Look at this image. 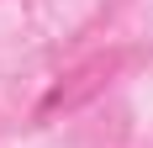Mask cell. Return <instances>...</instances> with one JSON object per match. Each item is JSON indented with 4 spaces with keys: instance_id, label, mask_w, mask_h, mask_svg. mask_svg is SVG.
<instances>
[{
    "instance_id": "cell-1",
    "label": "cell",
    "mask_w": 153,
    "mask_h": 148,
    "mask_svg": "<svg viewBox=\"0 0 153 148\" xmlns=\"http://www.w3.org/2000/svg\"><path fill=\"white\" fill-rule=\"evenodd\" d=\"M116 74V58H95V64H85V69H74L69 79H58V85L48 90V101L37 106L42 117H53V111H74L79 101H90L95 90H106V79Z\"/></svg>"
}]
</instances>
